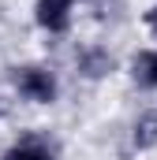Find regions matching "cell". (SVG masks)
Instances as JSON below:
<instances>
[{
    "label": "cell",
    "instance_id": "277c9868",
    "mask_svg": "<svg viewBox=\"0 0 157 160\" xmlns=\"http://www.w3.org/2000/svg\"><path fill=\"white\" fill-rule=\"evenodd\" d=\"M0 160H60L56 153V145L49 142V138H38V134H26V138H19V142H11Z\"/></svg>",
    "mask_w": 157,
    "mask_h": 160
},
{
    "label": "cell",
    "instance_id": "3957f363",
    "mask_svg": "<svg viewBox=\"0 0 157 160\" xmlns=\"http://www.w3.org/2000/svg\"><path fill=\"white\" fill-rule=\"evenodd\" d=\"M71 8H75L71 0H38L34 4V22L45 34L60 38V34L71 30Z\"/></svg>",
    "mask_w": 157,
    "mask_h": 160
},
{
    "label": "cell",
    "instance_id": "52a82bcc",
    "mask_svg": "<svg viewBox=\"0 0 157 160\" xmlns=\"http://www.w3.org/2000/svg\"><path fill=\"white\" fill-rule=\"evenodd\" d=\"M142 26H146V30H150V34L157 38V4H154V8H146V11H142Z\"/></svg>",
    "mask_w": 157,
    "mask_h": 160
},
{
    "label": "cell",
    "instance_id": "8992f818",
    "mask_svg": "<svg viewBox=\"0 0 157 160\" xmlns=\"http://www.w3.org/2000/svg\"><path fill=\"white\" fill-rule=\"evenodd\" d=\"M131 145H135L138 153H150V149H157V108L142 112L138 119L131 123Z\"/></svg>",
    "mask_w": 157,
    "mask_h": 160
},
{
    "label": "cell",
    "instance_id": "ba28073f",
    "mask_svg": "<svg viewBox=\"0 0 157 160\" xmlns=\"http://www.w3.org/2000/svg\"><path fill=\"white\" fill-rule=\"evenodd\" d=\"M0 112H4V101H0Z\"/></svg>",
    "mask_w": 157,
    "mask_h": 160
},
{
    "label": "cell",
    "instance_id": "7a4b0ae2",
    "mask_svg": "<svg viewBox=\"0 0 157 160\" xmlns=\"http://www.w3.org/2000/svg\"><path fill=\"white\" fill-rule=\"evenodd\" d=\"M75 71L82 78H90V82L109 78V75L116 71V56H112L105 45H82L75 52Z\"/></svg>",
    "mask_w": 157,
    "mask_h": 160
},
{
    "label": "cell",
    "instance_id": "6da1fadb",
    "mask_svg": "<svg viewBox=\"0 0 157 160\" xmlns=\"http://www.w3.org/2000/svg\"><path fill=\"white\" fill-rule=\"evenodd\" d=\"M11 86L30 104H52L60 97V78L45 63H19V67H11Z\"/></svg>",
    "mask_w": 157,
    "mask_h": 160
},
{
    "label": "cell",
    "instance_id": "5b68a950",
    "mask_svg": "<svg viewBox=\"0 0 157 160\" xmlns=\"http://www.w3.org/2000/svg\"><path fill=\"white\" fill-rule=\"evenodd\" d=\"M131 78L138 89H157V48H142L131 56Z\"/></svg>",
    "mask_w": 157,
    "mask_h": 160
},
{
    "label": "cell",
    "instance_id": "9c48e42d",
    "mask_svg": "<svg viewBox=\"0 0 157 160\" xmlns=\"http://www.w3.org/2000/svg\"><path fill=\"white\" fill-rule=\"evenodd\" d=\"M71 4H78V0H71Z\"/></svg>",
    "mask_w": 157,
    "mask_h": 160
}]
</instances>
